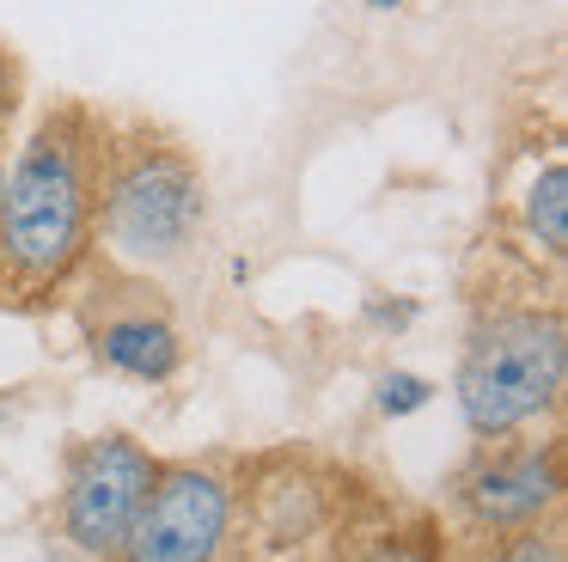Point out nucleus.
<instances>
[{
  "instance_id": "1",
  "label": "nucleus",
  "mask_w": 568,
  "mask_h": 562,
  "mask_svg": "<svg viewBox=\"0 0 568 562\" xmlns=\"http://www.w3.org/2000/svg\"><path fill=\"white\" fill-rule=\"evenodd\" d=\"M104 117L62 98L13 147L0 183V269L13 288H55L92 251V190H99Z\"/></svg>"
},
{
  "instance_id": "2",
  "label": "nucleus",
  "mask_w": 568,
  "mask_h": 562,
  "mask_svg": "<svg viewBox=\"0 0 568 562\" xmlns=\"http://www.w3.org/2000/svg\"><path fill=\"white\" fill-rule=\"evenodd\" d=\"M209 232V171L160 122H104L92 239L135 275L178 269Z\"/></svg>"
},
{
  "instance_id": "3",
  "label": "nucleus",
  "mask_w": 568,
  "mask_h": 562,
  "mask_svg": "<svg viewBox=\"0 0 568 562\" xmlns=\"http://www.w3.org/2000/svg\"><path fill=\"white\" fill-rule=\"evenodd\" d=\"M562 367H568V342L556 312H495L489 324L470 330L465 354H458V379H453L458 415L477 440L514 434L556 403Z\"/></svg>"
},
{
  "instance_id": "4",
  "label": "nucleus",
  "mask_w": 568,
  "mask_h": 562,
  "mask_svg": "<svg viewBox=\"0 0 568 562\" xmlns=\"http://www.w3.org/2000/svg\"><path fill=\"white\" fill-rule=\"evenodd\" d=\"M160 464L123 434L92 440L87 452L74 459L62 489V532L74 538L87 556H116L129 544V525H135L141 501H148Z\"/></svg>"
},
{
  "instance_id": "5",
  "label": "nucleus",
  "mask_w": 568,
  "mask_h": 562,
  "mask_svg": "<svg viewBox=\"0 0 568 562\" xmlns=\"http://www.w3.org/2000/svg\"><path fill=\"white\" fill-rule=\"evenodd\" d=\"M226 538V483L209 471H160L129 525V562H214Z\"/></svg>"
},
{
  "instance_id": "6",
  "label": "nucleus",
  "mask_w": 568,
  "mask_h": 562,
  "mask_svg": "<svg viewBox=\"0 0 568 562\" xmlns=\"http://www.w3.org/2000/svg\"><path fill=\"white\" fill-rule=\"evenodd\" d=\"M556 489H562L556 446H489L458 476V501L489 532H526L538 513L556 508Z\"/></svg>"
},
{
  "instance_id": "7",
  "label": "nucleus",
  "mask_w": 568,
  "mask_h": 562,
  "mask_svg": "<svg viewBox=\"0 0 568 562\" xmlns=\"http://www.w3.org/2000/svg\"><path fill=\"white\" fill-rule=\"evenodd\" d=\"M92 349L104 354V367H116V373L129 379H172L178 373V330L165 324V318L153 312H116L99 324V337H92Z\"/></svg>"
},
{
  "instance_id": "8",
  "label": "nucleus",
  "mask_w": 568,
  "mask_h": 562,
  "mask_svg": "<svg viewBox=\"0 0 568 562\" xmlns=\"http://www.w3.org/2000/svg\"><path fill=\"white\" fill-rule=\"evenodd\" d=\"M526 227L550 257L568 251V165L562 159H550V165L526 183Z\"/></svg>"
},
{
  "instance_id": "9",
  "label": "nucleus",
  "mask_w": 568,
  "mask_h": 562,
  "mask_svg": "<svg viewBox=\"0 0 568 562\" xmlns=\"http://www.w3.org/2000/svg\"><path fill=\"white\" fill-rule=\"evenodd\" d=\"M19 110H26V56L13 49V37H0V141L13 134Z\"/></svg>"
},
{
  "instance_id": "10",
  "label": "nucleus",
  "mask_w": 568,
  "mask_h": 562,
  "mask_svg": "<svg viewBox=\"0 0 568 562\" xmlns=\"http://www.w3.org/2000/svg\"><path fill=\"white\" fill-rule=\"evenodd\" d=\"M495 562H562V550H556V538L526 532V538H514V544H507Z\"/></svg>"
},
{
  "instance_id": "11",
  "label": "nucleus",
  "mask_w": 568,
  "mask_h": 562,
  "mask_svg": "<svg viewBox=\"0 0 568 562\" xmlns=\"http://www.w3.org/2000/svg\"><path fill=\"white\" fill-rule=\"evenodd\" d=\"M367 562H428V556H422L416 544H385V550H373Z\"/></svg>"
},
{
  "instance_id": "12",
  "label": "nucleus",
  "mask_w": 568,
  "mask_h": 562,
  "mask_svg": "<svg viewBox=\"0 0 568 562\" xmlns=\"http://www.w3.org/2000/svg\"><path fill=\"white\" fill-rule=\"evenodd\" d=\"M361 7H373V12H397L404 0H361Z\"/></svg>"
},
{
  "instance_id": "13",
  "label": "nucleus",
  "mask_w": 568,
  "mask_h": 562,
  "mask_svg": "<svg viewBox=\"0 0 568 562\" xmlns=\"http://www.w3.org/2000/svg\"><path fill=\"white\" fill-rule=\"evenodd\" d=\"M0 183H7V159H0Z\"/></svg>"
}]
</instances>
